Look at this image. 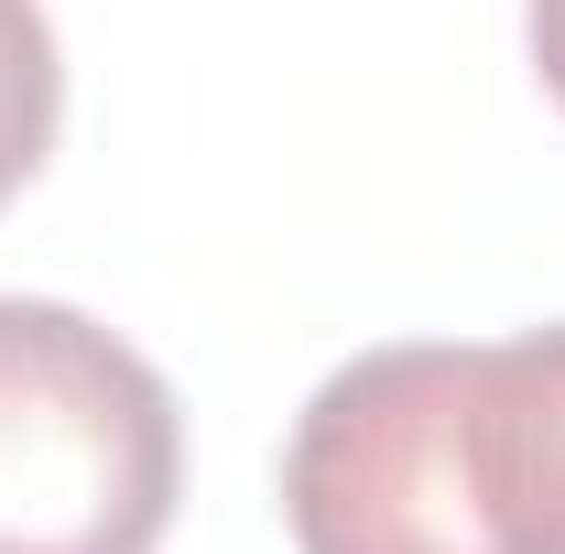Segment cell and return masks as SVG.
Instances as JSON below:
<instances>
[{
  "instance_id": "2",
  "label": "cell",
  "mask_w": 565,
  "mask_h": 554,
  "mask_svg": "<svg viewBox=\"0 0 565 554\" xmlns=\"http://www.w3.org/2000/svg\"><path fill=\"white\" fill-rule=\"evenodd\" d=\"M468 381L479 348H359L316 381L282 446V522L294 554H500L468 457Z\"/></svg>"
},
{
  "instance_id": "1",
  "label": "cell",
  "mask_w": 565,
  "mask_h": 554,
  "mask_svg": "<svg viewBox=\"0 0 565 554\" xmlns=\"http://www.w3.org/2000/svg\"><path fill=\"white\" fill-rule=\"evenodd\" d=\"M185 424L163 370L98 316L0 294V554H152Z\"/></svg>"
},
{
  "instance_id": "3",
  "label": "cell",
  "mask_w": 565,
  "mask_h": 554,
  "mask_svg": "<svg viewBox=\"0 0 565 554\" xmlns=\"http://www.w3.org/2000/svg\"><path fill=\"white\" fill-rule=\"evenodd\" d=\"M468 457L500 554H565V327L479 348L468 381Z\"/></svg>"
},
{
  "instance_id": "4",
  "label": "cell",
  "mask_w": 565,
  "mask_h": 554,
  "mask_svg": "<svg viewBox=\"0 0 565 554\" xmlns=\"http://www.w3.org/2000/svg\"><path fill=\"white\" fill-rule=\"evenodd\" d=\"M66 120V55H55V22L44 0H0V207L44 174Z\"/></svg>"
},
{
  "instance_id": "5",
  "label": "cell",
  "mask_w": 565,
  "mask_h": 554,
  "mask_svg": "<svg viewBox=\"0 0 565 554\" xmlns=\"http://www.w3.org/2000/svg\"><path fill=\"white\" fill-rule=\"evenodd\" d=\"M522 33H533V76H544V98L565 109V0H533Z\"/></svg>"
}]
</instances>
